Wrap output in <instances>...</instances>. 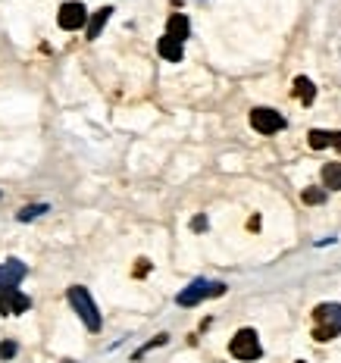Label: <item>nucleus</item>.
Segmentation results:
<instances>
[{
	"label": "nucleus",
	"mask_w": 341,
	"mask_h": 363,
	"mask_svg": "<svg viewBox=\"0 0 341 363\" xmlns=\"http://www.w3.org/2000/svg\"><path fill=\"white\" fill-rule=\"evenodd\" d=\"M301 197H303V204H322V200H326V191H322V188H307Z\"/></svg>",
	"instance_id": "16"
},
{
	"label": "nucleus",
	"mask_w": 341,
	"mask_h": 363,
	"mask_svg": "<svg viewBox=\"0 0 341 363\" xmlns=\"http://www.w3.org/2000/svg\"><path fill=\"white\" fill-rule=\"evenodd\" d=\"M219 294H226V285L222 282H207V279H194L185 291H178L176 304L178 307H194L201 304L203 298H219Z\"/></svg>",
	"instance_id": "3"
},
{
	"label": "nucleus",
	"mask_w": 341,
	"mask_h": 363,
	"mask_svg": "<svg viewBox=\"0 0 341 363\" xmlns=\"http://www.w3.org/2000/svg\"><path fill=\"white\" fill-rule=\"evenodd\" d=\"M335 335H341V304H319L313 310V338L332 341Z\"/></svg>",
	"instance_id": "1"
},
{
	"label": "nucleus",
	"mask_w": 341,
	"mask_h": 363,
	"mask_svg": "<svg viewBox=\"0 0 341 363\" xmlns=\"http://www.w3.org/2000/svg\"><path fill=\"white\" fill-rule=\"evenodd\" d=\"M191 229H194V232H201V229H207V219H203V216H197V219H194V223H191Z\"/></svg>",
	"instance_id": "18"
},
{
	"label": "nucleus",
	"mask_w": 341,
	"mask_h": 363,
	"mask_svg": "<svg viewBox=\"0 0 341 363\" xmlns=\"http://www.w3.org/2000/svg\"><path fill=\"white\" fill-rule=\"evenodd\" d=\"M66 363H72V360H66Z\"/></svg>",
	"instance_id": "19"
},
{
	"label": "nucleus",
	"mask_w": 341,
	"mask_h": 363,
	"mask_svg": "<svg viewBox=\"0 0 341 363\" xmlns=\"http://www.w3.org/2000/svg\"><path fill=\"white\" fill-rule=\"evenodd\" d=\"M16 354V344L7 341V344H0V357H13Z\"/></svg>",
	"instance_id": "17"
},
{
	"label": "nucleus",
	"mask_w": 341,
	"mask_h": 363,
	"mask_svg": "<svg viewBox=\"0 0 341 363\" xmlns=\"http://www.w3.org/2000/svg\"><path fill=\"white\" fill-rule=\"evenodd\" d=\"M157 50H160V56H163V60H169V63H178L182 60V41H178V38H172V35H163L157 41Z\"/></svg>",
	"instance_id": "9"
},
{
	"label": "nucleus",
	"mask_w": 341,
	"mask_h": 363,
	"mask_svg": "<svg viewBox=\"0 0 341 363\" xmlns=\"http://www.w3.org/2000/svg\"><path fill=\"white\" fill-rule=\"evenodd\" d=\"M307 141H310V147L313 150H322V147H332L335 144V131H322V129H313L307 135Z\"/></svg>",
	"instance_id": "14"
},
{
	"label": "nucleus",
	"mask_w": 341,
	"mask_h": 363,
	"mask_svg": "<svg viewBox=\"0 0 341 363\" xmlns=\"http://www.w3.org/2000/svg\"><path fill=\"white\" fill-rule=\"evenodd\" d=\"M41 213H47V204H35V207H22L19 213H16V219L19 223H32V219H38Z\"/></svg>",
	"instance_id": "15"
},
{
	"label": "nucleus",
	"mask_w": 341,
	"mask_h": 363,
	"mask_svg": "<svg viewBox=\"0 0 341 363\" xmlns=\"http://www.w3.org/2000/svg\"><path fill=\"white\" fill-rule=\"evenodd\" d=\"M22 279H26V263H19L16 257H10L7 263H0V291L16 288Z\"/></svg>",
	"instance_id": "8"
},
{
	"label": "nucleus",
	"mask_w": 341,
	"mask_h": 363,
	"mask_svg": "<svg viewBox=\"0 0 341 363\" xmlns=\"http://www.w3.org/2000/svg\"><path fill=\"white\" fill-rule=\"evenodd\" d=\"M66 298H69L72 310L78 313V319L88 325V332H101V313H97V304H94V298L88 294V288L85 285H69Z\"/></svg>",
	"instance_id": "2"
},
{
	"label": "nucleus",
	"mask_w": 341,
	"mask_h": 363,
	"mask_svg": "<svg viewBox=\"0 0 341 363\" xmlns=\"http://www.w3.org/2000/svg\"><path fill=\"white\" fill-rule=\"evenodd\" d=\"M188 31H191L188 16H185V13H172L169 22H166V35H172V38H178V41H185V38H188Z\"/></svg>",
	"instance_id": "10"
},
{
	"label": "nucleus",
	"mask_w": 341,
	"mask_h": 363,
	"mask_svg": "<svg viewBox=\"0 0 341 363\" xmlns=\"http://www.w3.org/2000/svg\"><path fill=\"white\" fill-rule=\"evenodd\" d=\"M251 125H253V131H260V135H276V131L285 129V116L276 110H269V106H253Z\"/></svg>",
	"instance_id": "5"
},
{
	"label": "nucleus",
	"mask_w": 341,
	"mask_h": 363,
	"mask_svg": "<svg viewBox=\"0 0 341 363\" xmlns=\"http://www.w3.org/2000/svg\"><path fill=\"white\" fill-rule=\"evenodd\" d=\"M228 350H232V357H238V360H260V354H263L260 338H257V332L253 329L235 332V338L228 341Z\"/></svg>",
	"instance_id": "4"
},
{
	"label": "nucleus",
	"mask_w": 341,
	"mask_h": 363,
	"mask_svg": "<svg viewBox=\"0 0 341 363\" xmlns=\"http://www.w3.org/2000/svg\"><path fill=\"white\" fill-rule=\"evenodd\" d=\"M32 307V298L22 294L19 288H7V291H0V313L3 316H16V313H26Z\"/></svg>",
	"instance_id": "7"
},
{
	"label": "nucleus",
	"mask_w": 341,
	"mask_h": 363,
	"mask_svg": "<svg viewBox=\"0 0 341 363\" xmlns=\"http://www.w3.org/2000/svg\"><path fill=\"white\" fill-rule=\"evenodd\" d=\"M322 185H326V191H341V163L322 166Z\"/></svg>",
	"instance_id": "11"
},
{
	"label": "nucleus",
	"mask_w": 341,
	"mask_h": 363,
	"mask_svg": "<svg viewBox=\"0 0 341 363\" xmlns=\"http://www.w3.org/2000/svg\"><path fill=\"white\" fill-rule=\"evenodd\" d=\"M294 97L301 100V104H313V97H316L313 81L303 79V75H297V79H294Z\"/></svg>",
	"instance_id": "13"
},
{
	"label": "nucleus",
	"mask_w": 341,
	"mask_h": 363,
	"mask_svg": "<svg viewBox=\"0 0 341 363\" xmlns=\"http://www.w3.org/2000/svg\"><path fill=\"white\" fill-rule=\"evenodd\" d=\"M297 363H303V360H297Z\"/></svg>",
	"instance_id": "20"
},
{
	"label": "nucleus",
	"mask_w": 341,
	"mask_h": 363,
	"mask_svg": "<svg viewBox=\"0 0 341 363\" xmlns=\"http://www.w3.org/2000/svg\"><path fill=\"white\" fill-rule=\"evenodd\" d=\"M110 16H113V10H110V6H103V10H97L94 16H91V22H88V41L101 38V31H103V25L110 22Z\"/></svg>",
	"instance_id": "12"
},
{
	"label": "nucleus",
	"mask_w": 341,
	"mask_h": 363,
	"mask_svg": "<svg viewBox=\"0 0 341 363\" xmlns=\"http://www.w3.org/2000/svg\"><path fill=\"white\" fill-rule=\"evenodd\" d=\"M57 25L63 31H78V29H85L88 25V10H85L78 0H66L63 6H60V13H57Z\"/></svg>",
	"instance_id": "6"
}]
</instances>
